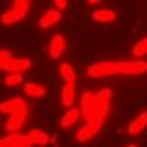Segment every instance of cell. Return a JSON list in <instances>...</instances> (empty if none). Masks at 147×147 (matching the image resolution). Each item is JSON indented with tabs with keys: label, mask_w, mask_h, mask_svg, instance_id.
Listing matches in <instances>:
<instances>
[{
	"label": "cell",
	"mask_w": 147,
	"mask_h": 147,
	"mask_svg": "<svg viewBox=\"0 0 147 147\" xmlns=\"http://www.w3.org/2000/svg\"><path fill=\"white\" fill-rule=\"evenodd\" d=\"M109 109H110V103L103 105V107L98 110V116H96L94 119L85 121V125H83L79 131H77V134H76L77 142H88V140H92V138L98 134L101 125H103V121H105V118H107V114H109Z\"/></svg>",
	"instance_id": "cell-1"
},
{
	"label": "cell",
	"mask_w": 147,
	"mask_h": 147,
	"mask_svg": "<svg viewBox=\"0 0 147 147\" xmlns=\"http://www.w3.org/2000/svg\"><path fill=\"white\" fill-rule=\"evenodd\" d=\"M31 4L28 0H17L9 6L6 11L2 13V24H15L20 22L22 18H26V15L30 13Z\"/></svg>",
	"instance_id": "cell-2"
},
{
	"label": "cell",
	"mask_w": 147,
	"mask_h": 147,
	"mask_svg": "<svg viewBox=\"0 0 147 147\" xmlns=\"http://www.w3.org/2000/svg\"><path fill=\"white\" fill-rule=\"evenodd\" d=\"M101 107L98 105V101H96V94H92V92H83L81 94V109L79 110H81V116L85 118V121L94 119L98 116V110Z\"/></svg>",
	"instance_id": "cell-3"
},
{
	"label": "cell",
	"mask_w": 147,
	"mask_h": 147,
	"mask_svg": "<svg viewBox=\"0 0 147 147\" xmlns=\"http://www.w3.org/2000/svg\"><path fill=\"white\" fill-rule=\"evenodd\" d=\"M116 70H118V76H138V74H144L147 70V63L140 61V59L119 61V63H116Z\"/></svg>",
	"instance_id": "cell-4"
},
{
	"label": "cell",
	"mask_w": 147,
	"mask_h": 147,
	"mask_svg": "<svg viewBox=\"0 0 147 147\" xmlns=\"http://www.w3.org/2000/svg\"><path fill=\"white\" fill-rule=\"evenodd\" d=\"M88 77H109V76H118L116 63L114 61H105V63H96L86 68Z\"/></svg>",
	"instance_id": "cell-5"
},
{
	"label": "cell",
	"mask_w": 147,
	"mask_h": 147,
	"mask_svg": "<svg viewBox=\"0 0 147 147\" xmlns=\"http://www.w3.org/2000/svg\"><path fill=\"white\" fill-rule=\"evenodd\" d=\"M0 112L7 114V116L9 114H17V112H28V105L22 98L15 96V98H9L0 103Z\"/></svg>",
	"instance_id": "cell-6"
},
{
	"label": "cell",
	"mask_w": 147,
	"mask_h": 147,
	"mask_svg": "<svg viewBox=\"0 0 147 147\" xmlns=\"http://www.w3.org/2000/svg\"><path fill=\"white\" fill-rule=\"evenodd\" d=\"M64 50H66V39L59 33V35H53L52 39H50V44H48V53L52 59H59L61 55L64 53Z\"/></svg>",
	"instance_id": "cell-7"
},
{
	"label": "cell",
	"mask_w": 147,
	"mask_h": 147,
	"mask_svg": "<svg viewBox=\"0 0 147 147\" xmlns=\"http://www.w3.org/2000/svg\"><path fill=\"white\" fill-rule=\"evenodd\" d=\"M0 142H2L4 147H31V145H33L31 140H30V136H28V134H18V132L2 138Z\"/></svg>",
	"instance_id": "cell-8"
},
{
	"label": "cell",
	"mask_w": 147,
	"mask_h": 147,
	"mask_svg": "<svg viewBox=\"0 0 147 147\" xmlns=\"http://www.w3.org/2000/svg\"><path fill=\"white\" fill-rule=\"evenodd\" d=\"M31 68V59H26V57H18V59H11L6 66H4V72L7 74H22L26 70Z\"/></svg>",
	"instance_id": "cell-9"
},
{
	"label": "cell",
	"mask_w": 147,
	"mask_h": 147,
	"mask_svg": "<svg viewBox=\"0 0 147 147\" xmlns=\"http://www.w3.org/2000/svg\"><path fill=\"white\" fill-rule=\"evenodd\" d=\"M26 116H28V112L9 114V118H7V121H6V131L11 132V134L18 132V131H20V127L24 125V121H26Z\"/></svg>",
	"instance_id": "cell-10"
},
{
	"label": "cell",
	"mask_w": 147,
	"mask_h": 147,
	"mask_svg": "<svg viewBox=\"0 0 147 147\" xmlns=\"http://www.w3.org/2000/svg\"><path fill=\"white\" fill-rule=\"evenodd\" d=\"M145 129H147V110L140 112L131 123H129L127 132H129V134H132V136H136V134H140L142 131H145Z\"/></svg>",
	"instance_id": "cell-11"
},
{
	"label": "cell",
	"mask_w": 147,
	"mask_h": 147,
	"mask_svg": "<svg viewBox=\"0 0 147 147\" xmlns=\"http://www.w3.org/2000/svg\"><path fill=\"white\" fill-rule=\"evenodd\" d=\"M61 20V11H57V9H48V11H44V15L39 18V26L42 28V30H48V28H52L53 24H57V22Z\"/></svg>",
	"instance_id": "cell-12"
},
{
	"label": "cell",
	"mask_w": 147,
	"mask_h": 147,
	"mask_svg": "<svg viewBox=\"0 0 147 147\" xmlns=\"http://www.w3.org/2000/svg\"><path fill=\"white\" fill-rule=\"evenodd\" d=\"M61 101L64 107L72 109L74 103H76V85L74 83H64L61 88Z\"/></svg>",
	"instance_id": "cell-13"
},
{
	"label": "cell",
	"mask_w": 147,
	"mask_h": 147,
	"mask_svg": "<svg viewBox=\"0 0 147 147\" xmlns=\"http://www.w3.org/2000/svg\"><path fill=\"white\" fill-rule=\"evenodd\" d=\"M79 118H81V110H79V109H76V107L68 109L66 112L63 114V118H61V127H64V129L72 127Z\"/></svg>",
	"instance_id": "cell-14"
},
{
	"label": "cell",
	"mask_w": 147,
	"mask_h": 147,
	"mask_svg": "<svg viewBox=\"0 0 147 147\" xmlns=\"http://www.w3.org/2000/svg\"><path fill=\"white\" fill-rule=\"evenodd\" d=\"M28 136H30V140H31L33 145H40V147H44L50 140H52V138L48 136V132L40 131V129H31V131L28 132Z\"/></svg>",
	"instance_id": "cell-15"
},
{
	"label": "cell",
	"mask_w": 147,
	"mask_h": 147,
	"mask_svg": "<svg viewBox=\"0 0 147 147\" xmlns=\"http://www.w3.org/2000/svg\"><path fill=\"white\" fill-rule=\"evenodd\" d=\"M116 11L114 9H109V7H103V9H96L92 13V18L98 22H114L116 20Z\"/></svg>",
	"instance_id": "cell-16"
},
{
	"label": "cell",
	"mask_w": 147,
	"mask_h": 147,
	"mask_svg": "<svg viewBox=\"0 0 147 147\" xmlns=\"http://www.w3.org/2000/svg\"><path fill=\"white\" fill-rule=\"evenodd\" d=\"M24 94L30 96V98H42V96H46V88L42 85H39V83H24Z\"/></svg>",
	"instance_id": "cell-17"
},
{
	"label": "cell",
	"mask_w": 147,
	"mask_h": 147,
	"mask_svg": "<svg viewBox=\"0 0 147 147\" xmlns=\"http://www.w3.org/2000/svg\"><path fill=\"white\" fill-rule=\"evenodd\" d=\"M59 74H61V77L66 83H74V85H76V70H74L72 64L61 63V64H59Z\"/></svg>",
	"instance_id": "cell-18"
},
{
	"label": "cell",
	"mask_w": 147,
	"mask_h": 147,
	"mask_svg": "<svg viewBox=\"0 0 147 147\" xmlns=\"http://www.w3.org/2000/svg\"><path fill=\"white\" fill-rule=\"evenodd\" d=\"M132 55H134V57H144V55H147V37L140 39L132 46Z\"/></svg>",
	"instance_id": "cell-19"
},
{
	"label": "cell",
	"mask_w": 147,
	"mask_h": 147,
	"mask_svg": "<svg viewBox=\"0 0 147 147\" xmlns=\"http://www.w3.org/2000/svg\"><path fill=\"white\" fill-rule=\"evenodd\" d=\"M110 99H112V90L110 88H101L98 94H96V101H98V105H107L110 103Z\"/></svg>",
	"instance_id": "cell-20"
},
{
	"label": "cell",
	"mask_w": 147,
	"mask_h": 147,
	"mask_svg": "<svg viewBox=\"0 0 147 147\" xmlns=\"http://www.w3.org/2000/svg\"><path fill=\"white\" fill-rule=\"evenodd\" d=\"M22 81H24L22 74H6V77H4V85L6 86H18Z\"/></svg>",
	"instance_id": "cell-21"
},
{
	"label": "cell",
	"mask_w": 147,
	"mask_h": 147,
	"mask_svg": "<svg viewBox=\"0 0 147 147\" xmlns=\"http://www.w3.org/2000/svg\"><path fill=\"white\" fill-rule=\"evenodd\" d=\"M11 59L13 57H11V53H9L7 50H0V68H2V70H4V66H6Z\"/></svg>",
	"instance_id": "cell-22"
},
{
	"label": "cell",
	"mask_w": 147,
	"mask_h": 147,
	"mask_svg": "<svg viewBox=\"0 0 147 147\" xmlns=\"http://www.w3.org/2000/svg\"><path fill=\"white\" fill-rule=\"evenodd\" d=\"M66 6H68V2H64V0H55V4H53V9L61 11V9H64Z\"/></svg>",
	"instance_id": "cell-23"
},
{
	"label": "cell",
	"mask_w": 147,
	"mask_h": 147,
	"mask_svg": "<svg viewBox=\"0 0 147 147\" xmlns=\"http://www.w3.org/2000/svg\"><path fill=\"white\" fill-rule=\"evenodd\" d=\"M127 147H136V145H134V144H132V145H127Z\"/></svg>",
	"instance_id": "cell-24"
},
{
	"label": "cell",
	"mask_w": 147,
	"mask_h": 147,
	"mask_svg": "<svg viewBox=\"0 0 147 147\" xmlns=\"http://www.w3.org/2000/svg\"><path fill=\"white\" fill-rule=\"evenodd\" d=\"M0 147H4V145H2V142H0Z\"/></svg>",
	"instance_id": "cell-25"
}]
</instances>
